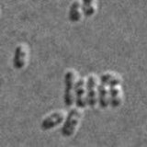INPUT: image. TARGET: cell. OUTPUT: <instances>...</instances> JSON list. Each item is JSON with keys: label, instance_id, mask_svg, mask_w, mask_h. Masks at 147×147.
Segmentation results:
<instances>
[{"label": "cell", "instance_id": "cell-1", "mask_svg": "<svg viewBox=\"0 0 147 147\" xmlns=\"http://www.w3.org/2000/svg\"><path fill=\"white\" fill-rule=\"evenodd\" d=\"M82 118V110L80 108L72 109L68 112L65 118V121L62 128V134L64 137H70L76 132L78 124H79Z\"/></svg>", "mask_w": 147, "mask_h": 147}, {"label": "cell", "instance_id": "cell-2", "mask_svg": "<svg viewBox=\"0 0 147 147\" xmlns=\"http://www.w3.org/2000/svg\"><path fill=\"white\" fill-rule=\"evenodd\" d=\"M76 74L74 70H68L64 76V95L63 101L66 107H71L75 100V90L76 85Z\"/></svg>", "mask_w": 147, "mask_h": 147}, {"label": "cell", "instance_id": "cell-3", "mask_svg": "<svg viewBox=\"0 0 147 147\" xmlns=\"http://www.w3.org/2000/svg\"><path fill=\"white\" fill-rule=\"evenodd\" d=\"M86 96H87V104L91 108L96 107L98 104V79L94 75H90L86 79Z\"/></svg>", "mask_w": 147, "mask_h": 147}, {"label": "cell", "instance_id": "cell-4", "mask_svg": "<svg viewBox=\"0 0 147 147\" xmlns=\"http://www.w3.org/2000/svg\"><path fill=\"white\" fill-rule=\"evenodd\" d=\"M65 119V114L63 111H55L48 115L47 117L43 119V121H41L40 127L43 131H48L51 129H53L57 127Z\"/></svg>", "mask_w": 147, "mask_h": 147}, {"label": "cell", "instance_id": "cell-5", "mask_svg": "<svg viewBox=\"0 0 147 147\" xmlns=\"http://www.w3.org/2000/svg\"><path fill=\"white\" fill-rule=\"evenodd\" d=\"M28 60V47L24 43L18 44L14 53L13 56V66L14 68L20 69L24 68Z\"/></svg>", "mask_w": 147, "mask_h": 147}, {"label": "cell", "instance_id": "cell-6", "mask_svg": "<svg viewBox=\"0 0 147 147\" xmlns=\"http://www.w3.org/2000/svg\"><path fill=\"white\" fill-rule=\"evenodd\" d=\"M75 98L76 107L80 109H84L87 104V96H86V86L84 78L78 79L76 85L75 90Z\"/></svg>", "mask_w": 147, "mask_h": 147}, {"label": "cell", "instance_id": "cell-7", "mask_svg": "<svg viewBox=\"0 0 147 147\" xmlns=\"http://www.w3.org/2000/svg\"><path fill=\"white\" fill-rule=\"evenodd\" d=\"M83 7L80 0H74L72 2L70 8H69L68 18L69 20L73 23H76L82 18L83 15Z\"/></svg>", "mask_w": 147, "mask_h": 147}, {"label": "cell", "instance_id": "cell-8", "mask_svg": "<svg viewBox=\"0 0 147 147\" xmlns=\"http://www.w3.org/2000/svg\"><path fill=\"white\" fill-rule=\"evenodd\" d=\"M98 98L100 108L106 109L109 107V105L110 104L109 90H108L107 88V85H105L101 82L98 86Z\"/></svg>", "mask_w": 147, "mask_h": 147}, {"label": "cell", "instance_id": "cell-9", "mask_svg": "<svg viewBox=\"0 0 147 147\" xmlns=\"http://www.w3.org/2000/svg\"><path fill=\"white\" fill-rule=\"evenodd\" d=\"M110 106L112 108H118L122 103V92L119 86H113L109 88Z\"/></svg>", "mask_w": 147, "mask_h": 147}, {"label": "cell", "instance_id": "cell-10", "mask_svg": "<svg viewBox=\"0 0 147 147\" xmlns=\"http://www.w3.org/2000/svg\"><path fill=\"white\" fill-rule=\"evenodd\" d=\"M100 82L109 86H119L121 84V77L115 73H105L100 76Z\"/></svg>", "mask_w": 147, "mask_h": 147}, {"label": "cell", "instance_id": "cell-11", "mask_svg": "<svg viewBox=\"0 0 147 147\" xmlns=\"http://www.w3.org/2000/svg\"><path fill=\"white\" fill-rule=\"evenodd\" d=\"M82 7L85 17L91 18L96 10V0H82Z\"/></svg>", "mask_w": 147, "mask_h": 147}]
</instances>
